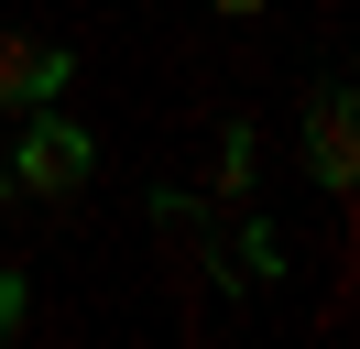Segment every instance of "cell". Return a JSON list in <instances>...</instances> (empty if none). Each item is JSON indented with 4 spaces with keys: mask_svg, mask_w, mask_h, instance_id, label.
<instances>
[{
    "mask_svg": "<svg viewBox=\"0 0 360 349\" xmlns=\"http://www.w3.org/2000/svg\"><path fill=\"white\" fill-rule=\"evenodd\" d=\"M0 164H11V186H33V196H44V208H66V196L88 186L98 142H88V131H77V120H66L55 99H44V109H22V142L0 153Z\"/></svg>",
    "mask_w": 360,
    "mask_h": 349,
    "instance_id": "6da1fadb",
    "label": "cell"
},
{
    "mask_svg": "<svg viewBox=\"0 0 360 349\" xmlns=\"http://www.w3.org/2000/svg\"><path fill=\"white\" fill-rule=\"evenodd\" d=\"M44 99H66V55L0 22V120H22V109H44Z\"/></svg>",
    "mask_w": 360,
    "mask_h": 349,
    "instance_id": "7a4b0ae2",
    "label": "cell"
},
{
    "mask_svg": "<svg viewBox=\"0 0 360 349\" xmlns=\"http://www.w3.org/2000/svg\"><path fill=\"white\" fill-rule=\"evenodd\" d=\"M306 164H316V186H360V131H349V99H316V120H306Z\"/></svg>",
    "mask_w": 360,
    "mask_h": 349,
    "instance_id": "3957f363",
    "label": "cell"
},
{
    "mask_svg": "<svg viewBox=\"0 0 360 349\" xmlns=\"http://www.w3.org/2000/svg\"><path fill=\"white\" fill-rule=\"evenodd\" d=\"M251 153H262V142H251V120H229V131H219V186H207L219 208H240V196H251Z\"/></svg>",
    "mask_w": 360,
    "mask_h": 349,
    "instance_id": "277c9868",
    "label": "cell"
},
{
    "mask_svg": "<svg viewBox=\"0 0 360 349\" xmlns=\"http://www.w3.org/2000/svg\"><path fill=\"white\" fill-rule=\"evenodd\" d=\"M22 317H33V273H0V349L22 338Z\"/></svg>",
    "mask_w": 360,
    "mask_h": 349,
    "instance_id": "5b68a950",
    "label": "cell"
},
{
    "mask_svg": "<svg viewBox=\"0 0 360 349\" xmlns=\"http://www.w3.org/2000/svg\"><path fill=\"white\" fill-rule=\"evenodd\" d=\"M207 11H229V22H251V11H262V0H207Z\"/></svg>",
    "mask_w": 360,
    "mask_h": 349,
    "instance_id": "8992f818",
    "label": "cell"
},
{
    "mask_svg": "<svg viewBox=\"0 0 360 349\" xmlns=\"http://www.w3.org/2000/svg\"><path fill=\"white\" fill-rule=\"evenodd\" d=\"M0 208H11V164H0Z\"/></svg>",
    "mask_w": 360,
    "mask_h": 349,
    "instance_id": "52a82bcc",
    "label": "cell"
}]
</instances>
